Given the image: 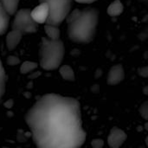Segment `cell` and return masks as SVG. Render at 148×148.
Segmentation results:
<instances>
[{
	"label": "cell",
	"mask_w": 148,
	"mask_h": 148,
	"mask_svg": "<svg viewBox=\"0 0 148 148\" xmlns=\"http://www.w3.org/2000/svg\"><path fill=\"white\" fill-rule=\"evenodd\" d=\"M25 121L36 148H81L87 139L81 104L72 97L44 95L28 110Z\"/></svg>",
	"instance_id": "1"
},
{
	"label": "cell",
	"mask_w": 148,
	"mask_h": 148,
	"mask_svg": "<svg viewBox=\"0 0 148 148\" xmlns=\"http://www.w3.org/2000/svg\"><path fill=\"white\" fill-rule=\"evenodd\" d=\"M68 23V36L76 43L91 42L96 33L99 22V11L93 7L83 10L75 9L66 18Z\"/></svg>",
	"instance_id": "2"
},
{
	"label": "cell",
	"mask_w": 148,
	"mask_h": 148,
	"mask_svg": "<svg viewBox=\"0 0 148 148\" xmlns=\"http://www.w3.org/2000/svg\"><path fill=\"white\" fill-rule=\"evenodd\" d=\"M65 54L64 43L62 40H51L42 37L39 49V64L44 70L51 71L59 69Z\"/></svg>",
	"instance_id": "3"
},
{
	"label": "cell",
	"mask_w": 148,
	"mask_h": 148,
	"mask_svg": "<svg viewBox=\"0 0 148 148\" xmlns=\"http://www.w3.org/2000/svg\"><path fill=\"white\" fill-rule=\"evenodd\" d=\"M39 3H47L49 7V16L45 24L59 26L71 11L72 0H39Z\"/></svg>",
	"instance_id": "4"
},
{
	"label": "cell",
	"mask_w": 148,
	"mask_h": 148,
	"mask_svg": "<svg viewBox=\"0 0 148 148\" xmlns=\"http://www.w3.org/2000/svg\"><path fill=\"white\" fill-rule=\"evenodd\" d=\"M11 28L19 30L23 35L36 33L37 31V23L31 16V10L29 9L18 10L15 14Z\"/></svg>",
	"instance_id": "5"
},
{
	"label": "cell",
	"mask_w": 148,
	"mask_h": 148,
	"mask_svg": "<svg viewBox=\"0 0 148 148\" xmlns=\"http://www.w3.org/2000/svg\"><path fill=\"white\" fill-rule=\"evenodd\" d=\"M127 140V134L121 128L113 127L108 136V145L110 148H120Z\"/></svg>",
	"instance_id": "6"
},
{
	"label": "cell",
	"mask_w": 148,
	"mask_h": 148,
	"mask_svg": "<svg viewBox=\"0 0 148 148\" xmlns=\"http://www.w3.org/2000/svg\"><path fill=\"white\" fill-rule=\"evenodd\" d=\"M49 16V7L47 3H39L33 10H31V16L37 23H46Z\"/></svg>",
	"instance_id": "7"
},
{
	"label": "cell",
	"mask_w": 148,
	"mask_h": 148,
	"mask_svg": "<svg viewBox=\"0 0 148 148\" xmlns=\"http://www.w3.org/2000/svg\"><path fill=\"white\" fill-rule=\"evenodd\" d=\"M125 79V70L121 64H116L113 66L108 74L107 82L108 85L115 86L123 82Z\"/></svg>",
	"instance_id": "8"
},
{
	"label": "cell",
	"mask_w": 148,
	"mask_h": 148,
	"mask_svg": "<svg viewBox=\"0 0 148 148\" xmlns=\"http://www.w3.org/2000/svg\"><path fill=\"white\" fill-rule=\"evenodd\" d=\"M23 33L16 29H11L6 36V46L10 51L15 49L20 43Z\"/></svg>",
	"instance_id": "9"
},
{
	"label": "cell",
	"mask_w": 148,
	"mask_h": 148,
	"mask_svg": "<svg viewBox=\"0 0 148 148\" xmlns=\"http://www.w3.org/2000/svg\"><path fill=\"white\" fill-rule=\"evenodd\" d=\"M10 16L6 12L0 2V36L3 35L7 31L10 24Z\"/></svg>",
	"instance_id": "10"
},
{
	"label": "cell",
	"mask_w": 148,
	"mask_h": 148,
	"mask_svg": "<svg viewBox=\"0 0 148 148\" xmlns=\"http://www.w3.org/2000/svg\"><path fill=\"white\" fill-rule=\"evenodd\" d=\"M124 10V5L120 0H114L108 7V14L110 16H118L122 14Z\"/></svg>",
	"instance_id": "11"
},
{
	"label": "cell",
	"mask_w": 148,
	"mask_h": 148,
	"mask_svg": "<svg viewBox=\"0 0 148 148\" xmlns=\"http://www.w3.org/2000/svg\"><path fill=\"white\" fill-rule=\"evenodd\" d=\"M59 74L67 82H74L75 80V71L69 65H62L59 68Z\"/></svg>",
	"instance_id": "12"
},
{
	"label": "cell",
	"mask_w": 148,
	"mask_h": 148,
	"mask_svg": "<svg viewBox=\"0 0 148 148\" xmlns=\"http://www.w3.org/2000/svg\"><path fill=\"white\" fill-rule=\"evenodd\" d=\"M4 10L10 16H13L18 10V4L20 0H0Z\"/></svg>",
	"instance_id": "13"
},
{
	"label": "cell",
	"mask_w": 148,
	"mask_h": 148,
	"mask_svg": "<svg viewBox=\"0 0 148 148\" xmlns=\"http://www.w3.org/2000/svg\"><path fill=\"white\" fill-rule=\"evenodd\" d=\"M44 31L49 39H51V40H59L60 39L61 32H60V29L58 28V26L45 24Z\"/></svg>",
	"instance_id": "14"
},
{
	"label": "cell",
	"mask_w": 148,
	"mask_h": 148,
	"mask_svg": "<svg viewBox=\"0 0 148 148\" xmlns=\"http://www.w3.org/2000/svg\"><path fill=\"white\" fill-rule=\"evenodd\" d=\"M38 67V64L35 62H30V61H26L23 62L21 64L20 67V72L23 75H27L29 73L33 72L34 70H36Z\"/></svg>",
	"instance_id": "15"
},
{
	"label": "cell",
	"mask_w": 148,
	"mask_h": 148,
	"mask_svg": "<svg viewBox=\"0 0 148 148\" xmlns=\"http://www.w3.org/2000/svg\"><path fill=\"white\" fill-rule=\"evenodd\" d=\"M5 88H6V74L4 71L3 62L0 58V100L4 95Z\"/></svg>",
	"instance_id": "16"
},
{
	"label": "cell",
	"mask_w": 148,
	"mask_h": 148,
	"mask_svg": "<svg viewBox=\"0 0 148 148\" xmlns=\"http://www.w3.org/2000/svg\"><path fill=\"white\" fill-rule=\"evenodd\" d=\"M139 113L144 120L148 121V101H145L140 105L139 108Z\"/></svg>",
	"instance_id": "17"
},
{
	"label": "cell",
	"mask_w": 148,
	"mask_h": 148,
	"mask_svg": "<svg viewBox=\"0 0 148 148\" xmlns=\"http://www.w3.org/2000/svg\"><path fill=\"white\" fill-rule=\"evenodd\" d=\"M6 62H7V64H8V65H10V66H16V65L20 64L21 61H20V59H19L17 56H8Z\"/></svg>",
	"instance_id": "18"
},
{
	"label": "cell",
	"mask_w": 148,
	"mask_h": 148,
	"mask_svg": "<svg viewBox=\"0 0 148 148\" xmlns=\"http://www.w3.org/2000/svg\"><path fill=\"white\" fill-rule=\"evenodd\" d=\"M105 142L102 139H95L91 141V146L93 148H103Z\"/></svg>",
	"instance_id": "19"
},
{
	"label": "cell",
	"mask_w": 148,
	"mask_h": 148,
	"mask_svg": "<svg viewBox=\"0 0 148 148\" xmlns=\"http://www.w3.org/2000/svg\"><path fill=\"white\" fill-rule=\"evenodd\" d=\"M138 74L140 76L144 77V78H148V65L140 67L138 69Z\"/></svg>",
	"instance_id": "20"
},
{
	"label": "cell",
	"mask_w": 148,
	"mask_h": 148,
	"mask_svg": "<svg viewBox=\"0 0 148 148\" xmlns=\"http://www.w3.org/2000/svg\"><path fill=\"white\" fill-rule=\"evenodd\" d=\"M74 1H75V2H77V3H94V2H95V1H97V0H74Z\"/></svg>",
	"instance_id": "21"
},
{
	"label": "cell",
	"mask_w": 148,
	"mask_h": 148,
	"mask_svg": "<svg viewBox=\"0 0 148 148\" xmlns=\"http://www.w3.org/2000/svg\"><path fill=\"white\" fill-rule=\"evenodd\" d=\"M4 106H5L6 108H10L13 106V101H12L11 100H9L7 102H5Z\"/></svg>",
	"instance_id": "22"
},
{
	"label": "cell",
	"mask_w": 148,
	"mask_h": 148,
	"mask_svg": "<svg viewBox=\"0 0 148 148\" xmlns=\"http://www.w3.org/2000/svg\"><path fill=\"white\" fill-rule=\"evenodd\" d=\"M143 93H144V95H148V85L144 87V88H143Z\"/></svg>",
	"instance_id": "23"
},
{
	"label": "cell",
	"mask_w": 148,
	"mask_h": 148,
	"mask_svg": "<svg viewBox=\"0 0 148 148\" xmlns=\"http://www.w3.org/2000/svg\"><path fill=\"white\" fill-rule=\"evenodd\" d=\"M144 127H145V129L148 132V122H146V124L144 125Z\"/></svg>",
	"instance_id": "24"
},
{
	"label": "cell",
	"mask_w": 148,
	"mask_h": 148,
	"mask_svg": "<svg viewBox=\"0 0 148 148\" xmlns=\"http://www.w3.org/2000/svg\"><path fill=\"white\" fill-rule=\"evenodd\" d=\"M146 145H147V147H148V136H147V138H146Z\"/></svg>",
	"instance_id": "25"
},
{
	"label": "cell",
	"mask_w": 148,
	"mask_h": 148,
	"mask_svg": "<svg viewBox=\"0 0 148 148\" xmlns=\"http://www.w3.org/2000/svg\"><path fill=\"white\" fill-rule=\"evenodd\" d=\"M3 148H9V147H3Z\"/></svg>",
	"instance_id": "26"
}]
</instances>
